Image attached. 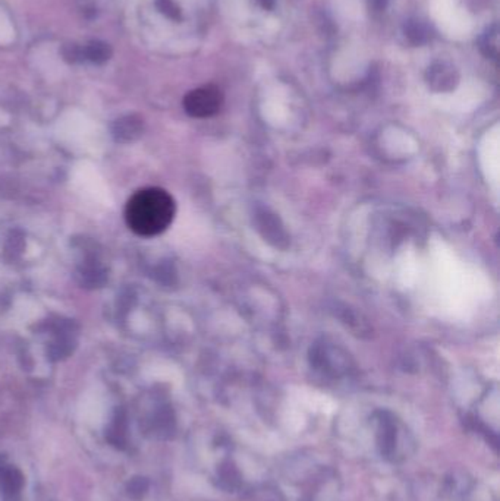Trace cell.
<instances>
[{
    "label": "cell",
    "instance_id": "obj_1",
    "mask_svg": "<svg viewBox=\"0 0 500 501\" xmlns=\"http://www.w3.org/2000/svg\"><path fill=\"white\" fill-rule=\"evenodd\" d=\"M176 214L173 197L161 188H145L129 198L125 220L134 233L153 237L168 229Z\"/></svg>",
    "mask_w": 500,
    "mask_h": 501
},
{
    "label": "cell",
    "instance_id": "obj_2",
    "mask_svg": "<svg viewBox=\"0 0 500 501\" xmlns=\"http://www.w3.org/2000/svg\"><path fill=\"white\" fill-rule=\"evenodd\" d=\"M77 249L81 254V259L75 271L77 283L90 290L103 287L109 280V274L100 261L97 244L83 237L77 244Z\"/></svg>",
    "mask_w": 500,
    "mask_h": 501
},
{
    "label": "cell",
    "instance_id": "obj_3",
    "mask_svg": "<svg viewBox=\"0 0 500 501\" xmlns=\"http://www.w3.org/2000/svg\"><path fill=\"white\" fill-rule=\"evenodd\" d=\"M224 104V94L214 85H205L190 91L183 99V109L193 118L202 119L216 115Z\"/></svg>",
    "mask_w": 500,
    "mask_h": 501
},
{
    "label": "cell",
    "instance_id": "obj_4",
    "mask_svg": "<svg viewBox=\"0 0 500 501\" xmlns=\"http://www.w3.org/2000/svg\"><path fill=\"white\" fill-rule=\"evenodd\" d=\"M254 226L272 247L277 249H286L289 247V235L285 226L281 218L269 209L257 207L254 210Z\"/></svg>",
    "mask_w": 500,
    "mask_h": 501
},
{
    "label": "cell",
    "instance_id": "obj_5",
    "mask_svg": "<svg viewBox=\"0 0 500 501\" xmlns=\"http://www.w3.org/2000/svg\"><path fill=\"white\" fill-rule=\"evenodd\" d=\"M311 361L314 366L323 369L324 373L341 374L348 369L346 355H341V350L330 346H319L311 354Z\"/></svg>",
    "mask_w": 500,
    "mask_h": 501
},
{
    "label": "cell",
    "instance_id": "obj_6",
    "mask_svg": "<svg viewBox=\"0 0 500 501\" xmlns=\"http://www.w3.org/2000/svg\"><path fill=\"white\" fill-rule=\"evenodd\" d=\"M425 81L432 89L437 92H446L452 91L458 85L459 75L452 65L446 62H436L425 72Z\"/></svg>",
    "mask_w": 500,
    "mask_h": 501
},
{
    "label": "cell",
    "instance_id": "obj_7",
    "mask_svg": "<svg viewBox=\"0 0 500 501\" xmlns=\"http://www.w3.org/2000/svg\"><path fill=\"white\" fill-rule=\"evenodd\" d=\"M110 131H112V137L118 144H131L142 135L144 120L134 113L125 115L112 123Z\"/></svg>",
    "mask_w": 500,
    "mask_h": 501
},
{
    "label": "cell",
    "instance_id": "obj_8",
    "mask_svg": "<svg viewBox=\"0 0 500 501\" xmlns=\"http://www.w3.org/2000/svg\"><path fill=\"white\" fill-rule=\"evenodd\" d=\"M377 443L382 454L392 457L398 445V428L394 418L387 414H382L377 428Z\"/></svg>",
    "mask_w": 500,
    "mask_h": 501
},
{
    "label": "cell",
    "instance_id": "obj_9",
    "mask_svg": "<svg viewBox=\"0 0 500 501\" xmlns=\"http://www.w3.org/2000/svg\"><path fill=\"white\" fill-rule=\"evenodd\" d=\"M83 53H84V61L102 65L110 59V56H112V49H110V46L104 42L92 40L83 46Z\"/></svg>",
    "mask_w": 500,
    "mask_h": 501
},
{
    "label": "cell",
    "instance_id": "obj_10",
    "mask_svg": "<svg viewBox=\"0 0 500 501\" xmlns=\"http://www.w3.org/2000/svg\"><path fill=\"white\" fill-rule=\"evenodd\" d=\"M405 35L414 44H422L430 39V30L418 20H410L405 24Z\"/></svg>",
    "mask_w": 500,
    "mask_h": 501
},
{
    "label": "cell",
    "instance_id": "obj_11",
    "mask_svg": "<svg viewBox=\"0 0 500 501\" xmlns=\"http://www.w3.org/2000/svg\"><path fill=\"white\" fill-rule=\"evenodd\" d=\"M157 9L164 15L168 16L172 21H181V9L179 6L173 2V0H157L156 2Z\"/></svg>",
    "mask_w": 500,
    "mask_h": 501
},
{
    "label": "cell",
    "instance_id": "obj_12",
    "mask_svg": "<svg viewBox=\"0 0 500 501\" xmlns=\"http://www.w3.org/2000/svg\"><path fill=\"white\" fill-rule=\"evenodd\" d=\"M24 249V236L21 232H12L11 236L8 237L6 242V252L15 258L16 255H20Z\"/></svg>",
    "mask_w": 500,
    "mask_h": 501
},
{
    "label": "cell",
    "instance_id": "obj_13",
    "mask_svg": "<svg viewBox=\"0 0 500 501\" xmlns=\"http://www.w3.org/2000/svg\"><path fill=\"white\" fill-rule=\"evenodd\" d=\"M62 54L63 59L69 63H80L84 62V53H83V46H78L75 43L72 44H66L62 49Z\"/></svg>",
    "mask_w": 500,
    "mask_h": 501
},
{
    "label": "cell",
    "instance_id": "obj_14",
    "mask_svg": "<svg viewBox=\"0 0 500 501\" xmlns=\"http://www.w3.org/2000/svg\"><path fill=\"white\" fill-rule=\"evenodd\" d=\"M257 2H258V5H260L262 8H264V9H273L274 8V0H257Z\"/></svg>",
    "mask_w": 500,
    "mask_h": 501
},
{
    "label": "cell",
    "instance_id": "obj_15",
    "mask_svg": "<svg viewBox=\"0 0 500 501\" xmlns=\"http://www.w3.org/2000/svg\"><path fill=\"white\" fill-rule=\"evenodd\" d=\"M370 2H372V6H373L374 9L382 11V9H384L387 0H370Z\"/></svg>",
    "mask_w": 500,
    "mask_h": 501
}]
</instances>
